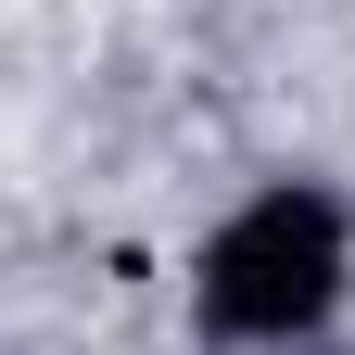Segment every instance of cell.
I'll return each instance as SVG.
<instances>
[{
  "label": "cell",
  "instance_id": "1",
  "mask_svg": "<svg viewBox=\"0 0 355 355\" xmlns=\"http://www.w3.org/2000/svg\"><path fill=\"white\" fill-rule=\"evenodd\" d=\"M203 330L216 343H304L343 304V203L304 191V178H279V191H254L229 229L203 241Z\"/></svg>",
  "mask_w": 355,
  "mask_h": 355
}]
</instances>
